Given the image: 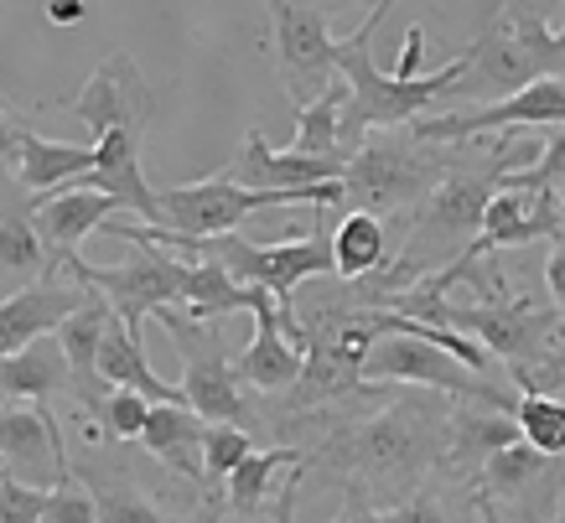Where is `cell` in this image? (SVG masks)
Listing matches in <instances>:
<instances>
[{
  "instance_id": "6da1fadb",
  "label": "cell",
  "mask_w": 565,
  "mask_h": 523,
  "mask_svg": "<svg viewBox=\"0 0 565 523\" xmlns=\"http://www.w3.org/2000/svg\"><path fill=\"white\" fill-rule=\"evenodd\" d=\"M446 420L451 405L405 394L369 420L332 425L322 451H307V472L332 477L343 492H363L379 508V492L399 488V498L446 467Z\"/></svg>"
},
{
  "instance_id": "7a4b0ae2",
  "label": "cell",
  "mask_w": 565,
  "mask_h": 523,
  "mask_svg": "<svg viewBox=\"0 0 565 523\" xmlns=\"http://www.w3.org/2000/svg\"><path fill=\"white\" fill-rule=\"evenodd\" d=\"M390 11H394V0H379L374 11H369V21L343 42V63H338V73H343V84H348L343 130H338L343 136V156L359 151L374 130H411V125H420L426 109L451 99L457 84L467 78V68H472V57L462 52V57H451L436 73H420V78H390V73H379L374 32Z\"/></svg>"
},
{
  "instance_id": "3957f363",
  "label": "cell",
  "mask_w": 565,
  "mask_h": 523,
  "mask_svg": "<svg viewBox=\"0 0 565 523\" xmlns=\"http://www.w3.org/2000/svg\"><path fill=\"white\" fill-rule=\"evenodd\" d=\"M467 151H472L467 140L451 146V167H446L441 186H436L426 198V207L415 213L411 244L394 254V259H405L415 270V280L446 270V265H457V259L472 254V244H478V234H482V213L493 203L498 182L514 171V136L493 140V151L482 156V161Z\"/></svg>"
},
{
  "instance_id": "277c9868",
  "label": "cell",
  "mask_w": 565,
  "mask_h": 523,
  "mask_svg": "<svg viewBox=\"0 0 565 523\" xmlns=\"http://www.w3.org/2000/svg\"><path fill=\"white\" fill-rule=\"evenodd\" d=\"M467 57L472 68L457 94H472L467 104H498L565 68V21L550 17L540 0H503V11L478 32Z\"/></svg>"
},
{
  "instance_id": "5b68a950",
  "label": "cell",
  "mask_w": 565,
  "mask_h": 523,
  "mask_svg": "<svg viewBox=\"0 0 565 523\" xmlns=\"http://www.w3.org/2000/svg\"><path fill=\"white\" fill-rule=\"evenodd\" d=\"M446 167H451V146L430 151L426 140L415 136H369L359 151L348 156L343 192L359 213H420L426 198L441 186Z\"/></svg>"
},
{
  "instance_id": "8992f818",
  "label": "cell",
  "mask_w": 565,
  "mask_h": 523,
  "mask_svg": "<svg viewBox=\"0 0 565 523\" xmlns=\"http://www.w3.org/2000/svg\"><path fill=\"white\" fill-rule=\"evenodd\" d=\"M348 192L343 182H322V186H301V192H265V186H244L228 171L207 177V182H188V186H161V228H172L177 238H218L234 234L244 218L270 213V207H338Z\"/></svg>"
},
{
  "instance_id": "52a82bcc",
  "label": "cell",
  "mask_w": 565,
  "mask_h": 523,
  "mask_svg": "<svg viewBox=\"0 0 565 523\" xmlns=\"http://www.w3.org/2000/svg\"><path fill=\"white\" fill-rule=\"evenodd\" d=\"M57 270L78 275V286L99 290L109 311L125 321V332L140 338V317L146 311H161V306H182V275H188V259L167 254L161 244H136V254L125 265H88L84 254L63 259Z\"/></svg>"
},
{
  "instance_id": "ba28073f",
  "label": "cell",
  "mask_w": 565,
  "mask_h": 523,
  "mask_svg": "<svg viewBox=\"0 0 565 523\" xmlns=\"http://www.w3.org/2000/svg\"><path fill=\"white\" fill-rule=\"evenodd\" d=\"M275 21V68L280 88L291 94L296 109H307L338 84V63H343V42L332 36L322 6L317 0H265Z\"/></svg>"
},
{
  "instance_id": "9c48e42d",
  "label": "cell",
  "mask_w": 565,
  "mask_h": 523,
  "mask_svg": "<svg viewBox=\"0 0 565 523\" xmlns=\"http://www.w3.org/2000/svg\"><path fill=\"white\" fill-rule=\"evenodd\" d=\"M472 482L493 498L498 513H514L519 523H550L565 503L561 456L534 451L530 440H514V446H503L498 456H488Z\"/></svg>"
},
{
  "instance_id": "30bf717a",
  "label": "cell",
  "mask_w": 565,
  "mask_h": 523,
  "mask_svg": "<svg viewBox=\"0 0 565 523\" xmlns=\"http://www.w3.org/2000/svg\"><path fill=\"white\" fill-rule=\"evenodd\" d=\"M0 456H6V477H17L26 488H63L73 482V461L63 446V420L52 409L36 405H0Z\"/></svg>"
},
{
  "instance_id": "8fae6325",
  "label": "cell",
  "mask_w": 565,
  "mask_h": 523,
  "mask_svg": "<svg viewBox=\"0 0 565 523\" xmlns=\"http://www.w3.org/2000/svg\"><path fill=\"white\" fill-rule=\"evenodd\" d=\"M73 115L94 130V140L109 136V130H120V125L151 130V88L140 78L136 57H130V52L99 57V68L88 73V84L78 88V99H73Z\"/></svg>"
},
{
  "instance_id": "7c38bea8",
  "label": "cell",
  "mask_w": 565,
  "mask_h": 523,
  "mask_svg": "<svg viewBox=\"0 0 565 523\" xmlns=\"http://www.w3.org/2000/svg\"><path fill=\"white\" fill-rule=\"evenodd\" d=\"M88 301H94L88 286H68V280H36V286L6 296L0 301V363L17 357L21 348H32L36 338H52Z\"/></svg>"
},
{
  "instance_id": "4fadbf2b",
  "label": "cell",
  "mask_w": 565,
  "mask_h": 523,
  "mask_svg": "<svg viewBox=\"0 0 565 523\" xmlns=\"http://www.w3.org/2000/svg\"><path fill=\"white\" fill-rule=\"evenodd\" d=\"M286 311L270 306V311H259L255 317V338L234 357V378L259 394H291L301 384V373H307V348L286 332Z\"/></svg>"
},
{
  "instance_id": "5bb4252c",
  "label": "cell",
  "mask_w": 565,
  "mask_h": 523,
  "mask_svg": "<svg viewBox=\"0 0 565 523\" xmlns=\"http://www.w3.org/2000/svg\"><path fill=\"white\" fill-rule=\"evenodd\" d=\"M120 213V203L109 192H88V186H63V192H47V198H32V218L36 234L47 238L52 265H63L78 254L88 234H99L104 223Z\"/></svg>"
},
{
  "instance_id": "9a60e30c",
  "label": "cell",
  "mask_w": 565,
  "mask_h": 523,
  "mask_svg": "<svg viewBox=\"0 0 565 523\" xmlns=\"http://www.w3.org/2000/svg\"><path fill=\"white\" fill-rule=\"evenodd\" d=\"M514 440H524L519 436L514 409H493V405L462 399V405L451 409V420H446V472L472 482V477L482 472V461L498 456L503 446H514Z\"/></svg>"
},
{
  "instance_id": "2e32d148",
  "label": "cell",
  "mask_w": 565,
  "mask_h": 523,
  "mask_svg": "<svg viewBox=\"0 0 565 523\" xmlns=\"http://www.w3.org/2000/svg\"><path fill=\"white\" fill-rule=\"evenodd\" d=\"M343 161H317V156H296L286 146H270V140L249 130L239 151V167L228 171L234 182L244 186H265V192H301V186H322V182H343Z\"/></svg>"
},
{
  "instance_id": "e0dca14e",
  "label": "cell",
  "mask_w": 565,
  "mask_h": 523,
  "mask_svg": "<svg viewBox=\"0 0 565 523\" xmlns=\"http://www.w3.org/2000/svg\"><path fill=\"white\" fill-rule=\"evenodd\" d=\"M104 321H109V301H88L84 311H73V317L57 327V342H63V353H68V388L84 399L88 415H104V399L115 394V384H104V373H99Z\"/></svg>"
},
{
  "instance_id": "ac0fdd59",
  "label": "cell",
  "mask_w": 565,
  "mask_h": 523,
  "mask_svg": "<svg viewBox=\"0 0 565 523\" xmlns=\"http://www.w3.org/2000/svg\"><path fill=\"white\" fill-rule=\"evenodd\" d=\"M21 182H0V280H17V290L47 280L52 270V249L47 238L36 234L32 203H17Z\"/></svg>"
},
{
  "instance_id": "d6986e66",
  "label": "cell",
  "mask_w": 565,
  "mask_h": 523,
  "mask_svg": "<svg viewBox=\"0 0 565 523\" xmlns=\"http://www.w3.org/2000/svg\"><path fill=\"white\" fill-rule=\"evenodd\" d=\"M99 167L94 146H68V140H47L36 130H21L17 146V182L36 198H47L57 186H78L88 171Z\"/></svg>"
},
{
  "instance_id": "ffe728a7",
  "label": "cell",
  "mask_w": 565,
  "mask_h": 523,
  "mask_svg": "<svg viewBox=\"0 0 565 523\" xmlns=\"http://www.w3.org/2000/svg\"><path fill=\"white\" fill-rule=\"evenodd\" d=\"M57 388H68V353H63L57 332H52V338H36L32 348H21L17 357L0 363V405L26 399V405H36V409H52V394H57Z\"/></svg>"
},
{
  "instance_id": "44dd1931",
  "label": "cell",
  "mask_w": 565,
  "mask_h": 523,
  "mask_svg": "<svg viewBox=\"0 0 565 523\" xmlns=\"http://www.w3.org/2000/svg\"><path fill=\"white\" fill-rule=\"evenodd\" d=\"M384 519L390 523H482V508H478V482H467V477H451L430 472L420 488H411L405 498H394L384 508Z\"/></svg>"
},
{
  "instance_id": "7402d4cb",
  "label": "cell",
  "mask_w": 565,
  "mask_h": 523,
  "mask_svg": "<svg viewBox=\"0 0 565 523\" xmlns=\"http://www.w3.org/2000/svg\"><path fill=\"white\" fill-rule=\"evenodd\" d=\"M203 436H207V420H198L188 405H151V420L140 430V446L161 467H172L177 477L203 482Z\"/></svg>"
},
{
  "instance_id": "603a6c76",
  "label": "cell",
  "mask_w": 565,
  "mask_h": 523,
  "mask_svg": "<svg viewBox=\"0 0 565 523\" xmlns=\"http://www.w3.org/2000/svg\"><path fill=\"white\" fill-rule=\"evenodd\" d=\"M332 259H338V275H343L348 286H359L369 280L374 270L390 265V228L379 213H348L338 228H332Z\"/></svg>"
},
{
  "instance_id": "cb8c5ba5",
  "label": "cell",
  "mask_w": 565,
  "mask_h": 523,
  "mask_svg": "<svg viewBox=\"0 0 565 523\" xmlns=\"http://www.w3.org/2000/svg\"><path fill=\"white\" fill-rule=\"evenodd\" d=\"M301 461H307V446H270V451H255L239 472L228 477V508L244 513V519L265 513L270 498L280 492V472H286V467H301Z\"/></svg>"
},
{
  "instance_id": "d4e9b609",
  "label": "cell",
  "mask_w": 565,
  "mask_h": 523,
  "mask_svg": "<svg viewBox=\"0 0 565 523\" xmlns=\"http://www.w3.org/2000/svg\"><path fill=\"white\" fill-rule=\"evenodd\" d=\"M343 104H348V84H332L317 104H307V109H296V140L286 146V151L296 156H317V161H343Z\"/></svg>"
},
{
  "instance_id": "484cf974",
  "label": "cell",
  "mask_w": 565,
  "mask_h": 523,
  "mask_svg": "<svg viewBox=\"0 0 565 523\" xmlns=\"http://www.w3.org/2000/svg\"><path fill=\"white\" fill-rule=\"evenodd\" d=\"M88 492H94V508H99V523H172L161 508L146 498L140 488H130L125 477H94L84 472Z\"/></svg>"
},
{
  "instance_id": "4316f807",
  "label": "cell",
  "mask_w": 565,
  "mask_h": 523,
  "mask_svg": "<svg viewBox=\"0 0 565 523\" xmlns=\"http://www.w3.org/2000/svg\"><path fill=\"white\" fill-rule=\"evenodd\" d=\"M249 456H255V436H249L244 425H207V436H203V488L218 492Z\"/></svg>"
},
{
  "instance_id": "83f0119b",
  "label": "cell",
  "mask_w": 565,
  "mask_h": 523,
  "mask_svg": "<svg viewBox=\"0 0 565 523\" xmlns=\"http://www.w3.org/2000/svg\"><path fill=\"white\" fill-rule=\"evenodd\" d=\"M519 436L530 440L534 451L545 456H565V399L555 394H519Z\"/></svg>"
},
{
  "instance_id": "f1b7e54d",
  "label": "cell",
  "mask_w": 565,
  "mask_h": 523,
  "mask_svg": "<svg viewBox=\"0 0 565 523\" xmlns=\"http://www.w3.org/2000/svg\"><path fill=\"white\" fill-rule=\"evenodd\" d=\"M503 186H514V192H561L565 186V130L555 125V136L540 146L530 167H514L503 177Z\"/></svg>"
},
{
  "instance_id": "f546056e",
  "label": "cell",
  "mask_w": 565,
  "mask_h": 523,
  "mask_svg": "<svg viewBox=\"0 0 565 523\" xmlns=\"http://www.w3.org/2000/svg\"><path fill=\"white\" fill-rule=\"evenodd\" d=\"M99 420L109 425V436L115 440H140V430H146V420H151V399L136 394V388H115V394L104 399Z\"/></svg>"
},
{
  "instance_id": "4dcf8cb0",
  "label": "cell",
  "mask_w": 565,
  "mask_h": 523,
  "mask_svg": "<svg viewBox=\"0 0 565 523\" xmlns=\"http://www.w3.org/2000/svg\"><path fill=\"white\" fill-rule=\"evenodd\" d=\"M42 523H99V508H94V492L84 488V477L73 472V482L47 492V513Z\"/></svg>"
},
{
  "instance_id": "1f68e13d",
  "label": "cell",
  "mask_w": 565,
  "mask_h": 523,
  "mask_svg": "<svg viewBox=\"0 0 565 523\" xmlns=\"http://www.w3.org/2000/svg\"><path fill=\"white\" fill-rule=\"evenodd\" d=\"M301 482H307V461L280 477V492H275V523H296V498H301Z\"/></svg>"
},
{
  "instance_id": "d6a6232c",
  "label": "cell",
  "mask_w": 565,
  "mask_h": 523,
  "mask_svg": "<svg viewBox=\"0 0 565 523\" xmlns=\"http://www.w3.org/2000/svg\"><path fill=\"white\" fill-rule=\"evenodd\" d=\"M420 52H426V26H411L405 47H399V63H394V78H420Z\"/></svg>"
},
{
  "instance_id": "836d02e7",
  "label": "cell",
  "mask_w": 565,
  "mask_h": 523,
  "mask_svg": "<svg viewBox=\"0 0 565 523\" xmlns=\"http://www.w3.org/2000/svg\"><path fill=\"white\" fill-rule=\"evenodd\" d=\"M545 286H550V301L561 311V327H565V244H555L545 259Z\"/></svg>"
},
{
  "instance_id": "e575fe53",
  "label": "cell",
  "mask_w": 565,
  "mask_h": 523,
  "mask_svg": "<svg viewBox=\"0 0 565 523\" xmlns=\"http://www.w3.org/2000/svg\"><path fill=\"white\" fill-rule=\"evenodd\" d=\"M332 523H390V519H384V508H374L369 498H363V492H348L343 513H338Z\"/></svg>"
},
{
  "instance_id": "d590c367",
  "label": "cell",
  "mask_w": 565,
  "mask_h": 523,
  "mask_svg": "<svg viewBox=\"0 0 565 523\" xmlns=\"http://www.w3.org/2000/svg\"><path fill=\"white\" fill-rule=\"evenodd\" d=\"M21 130H26V125H17V119H11V115H6V109H0V171H6V167H17Z\"/></svg>"
},
{
  "instance_id": "8d00e7d4",
  "label": "cell",
  "mask_w": 565,
  "mask_h": 523,
  "mask_svg": "<svg viewBox=\"0 0 565 523\" xmlns=\"http://www.w3.org/2000/svg\"><path fill=\"white\" fill-rule=\"evenodd\" d=\"M84 17H88L84 0H47V21H57V26H78Z\"/></svg>"
},
{
  "instance_id": "74e56055",
  "label": "cell",
  "mask_w": 565,
  "mask_h": 523,
  "mask_svg": "<svg viewBox=\"0 0 565 523\" xmlns=\"http://www.w3.org/2000/svg\"><path fill=\"white\" fill-rule=\"evenodd\" d=\"M478 508H482V523H503V513H498L493 508V498H488V492L478 488Z\"/></svg>"
},
{
  "instance_id": "f35d334b",
  "label": "cell",
  "mask_w": 565,
  "mask_h": 523,
  "mask_svg": "<svg viewBox=\"0 0 565 523\" xmlns=\"http://www.w3.org/2000/svg\"><path fill=\"white\" fill-rule=\"evenodd\" d=\"M218 513H223V508H218V492H207V508L192 523H218Z\"/></svg>"
},
{
  "instance_id": "ab89813d",
  "label": "cell",
  "mask_w": 565,
  "mask_h": 523,
  "mask_svg": "<svg viewBox=\"0 0 565 523\" xmlns=\"http://www.w3.org/2000/svg\"><path fill=\"white\" fill-rule=\"evenodd\" d=\"M550 523H565V503H561V513H555V519H550Z\"/></svg>"
},
{
  "instance_id": "60d3db41",
  "label": "cell",
  "mask_w": 565,
  "mask_h": 523,
  "mask_svg": "<svg viewBox=\"0 0 565 523\" xmlns=\"http://www.w3.org/2000/svg\"><path fill=\"white\" fill-rule=\"evenodd\" d=\"M359 6H379V0H359Z\"/></svg>"
},
{
  "instance_id": "b9f144b4",
  "label": "cell",
  "mask_w": 565,
  "mask_h": 523,
  "mask_svg": "<svg viewBox=\"0 0 565 523\" xmlns=\"http://www.w3.org/2000/svg\"><path fill=\"white\" fill-rule=\"evenodd\" d=\"M0 488H6V477H0Z\"/></svg>"
}]
</instances>
